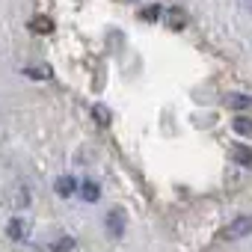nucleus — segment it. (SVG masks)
<instances>
[{
	"label": "nucleus",
	"instance_id": "nucleus-1",
	"mask_svg": "<svg viewBox=\"0 0 252 252\" xmlns=\"http://www.w3.org/2000/svg\"><path fill=\"white\" fill-rule=\"evenodd\" d=\"M246 234H252V217H237L217 234V240H240Z\"/></svg>",
	"mask_w": 252,
	"mask_h": 252
},
{
	"label": "nucleus",
	"instance_id": "nucleus-2",
	"mask_svg": "<svg viewBox=\"0 0 252 252\" xmlns=\"http://www.w3.org/2000/svg\"><path fill=\"white\" fill-rule=\"evenodd\" d=\"M125 225H128V214H125L122 208H113L107 214V234L110 237H122L125 234Z\"/></svg>",
	"mask_w": 252,
	"mask_h": 252
},
{
	"label": "nucleus",
	"instance_id": "nucleus-3",
	"mask_svg": "<svg viewBox=\"0 0 252 252\" xmlns=\"http://www.w3.org/2000/svg\"><path fill=\"white\" fill-rule=\"evenodd\" d=\"M187 21H190V15H187L181 6L166 9V27H169V30H184V27H187Z\"/></svg>",
	"mask_w": 252,
	"mask_h": 252
},
{
	"label": "nucleus",
	"instance_id": "nucleus-4",
	"mask_svg": "<svg viewBox=\"0 0 252 252\" xmlns=\"http://www.w3.org/2000/svg\"><path fill=\"white\" fill-rule=\"evenodd\" d=\"M54 68L48 63H33V65H24V77H33V80H51Z\"/></svg>",
	"mask_w": 252,
	"mask_h": 252
},
{
	"label": "nucleus",
	"instance_id": "nucleus-5",
	"mask_svg": "<svg viewBox=\"0 0 252 252\" xmlns=\"http://www.w3.org/2000/svg\"><path fill=\"white\" fill-rule=\"evenodd\" d=\"M30 33L48 36V33H54V21H51L48 15H33V18H30Z\"/></svg>",
	"mask_w": 252,
	"mask_h": 252
},
{
	"label": "nucleus",
	"instance_id": "nucleus-6",
	"mask_svg": "<svg viewBox=\"0 0 252 252\" xmlns=\"http://www.w3.org/2000/svg\"><path fill=\"white\" fill-rule=\"evenodd\" d=\"M231 131L240 134V137H246V140H252V119H249V116H234Z\"/></svg>",
	"mask_w": 252,
	"mask_h": 252
},
{
	"label": "nucleus",
	"instance_id": "nucleus-7",
	"mask_svg": "<svg viewBox=\"0 0 252 252\" xmlns=\"http://www.w3.org/2000/svg\"><path fill=\"white\" fill-rule=\"evenodd\" d=\"M6 234H9L12 240H24V237H27V222H24L21 217L9 220V225H6Z\"/></svg>",
	"mask_w": 252,
	"mask_h": 252
},
{
	"label": "nucleus",
	"instance_id": "nucleus-8",
	"mask_svg": "<svg viewBox=\"0 0 252 252\" xmlns=\"http://www.w3.org/2000/svg\"><path fill=\"white\" fill-rule=\"evenodd\" d=\"M222 104H225L228 110H243V107H252V98H249V95H234V92H231V95L222 98Z\"/></svg>",
	"mask_w": 252,
	"mask_h": 252
},
{
	"label": "nucleus",
	"instance_id": "nucleus-9",
	"mask_svg": "<svg viewBox=\"0 0 252 252\" xmlns=\"http://www.w3.org/2000/svg\"><path fill=\"white\" fill-rule=\"evenodd\" d=\"M54 190H57L60 196H71V193L77 190V181H74L71 175H63V178H57V184H54Z\"/></svg>",
	"mask_w": 252,
	"mask_h": 252
},
{
	"label": "nucleus",
	"instance_id": "nucleus-10",
	"mask_svg": "<svg viewBox=\"0 0 252 252\" xmlns=\"http://www.w3.org/2000/svg\"><path fill=\"white\" fill-rule=\"evenodd\" d=\"M231 158H234L240 166H252V149H249V146H234V149H231Z\"/></svg>",
	"mask_w": 252,
	"mask_h": 252
},
{
	"label": "nucleus",
	"instance_id": "nucleus-11",
	"mask_svg": "<svg viewBox=\"0 0 252 252\" xmlns=\"http://www.w3.org/2000/svg\"><path fill=\"white\" fill-rule=\"evenodd\" d=\"M80 193H83V199H86V202H95V199L101 196V187H98L95 181H83V187H80Z\"/></svg>",
	"mask_w": 252,
	"mask_h": 252
},
{
	"label": "nucleus",
	"instance_id": "nucleus-12",
	"mask_svg": "<svg viewBox=\"0 0 252 252\" xmlns=\"http://www.w3.org/2000/svg\"><path fill=\"white\" fill-rule=\"evenodd\" d=\"M92 116H95V122H98V125H104V128H107V125H110V110H107L104 104H95Z\"/></svg>",
	"mask_w": 252,
	"mask_h": 252
},
{
	"label": "nucleus",
	"instance_id": "nucleus-13",
	"mask_svg": "<svg viewBox=\"0 0 252 252\" xmlns=\"http://www.w3.org/2000/svg\"><path fill=\"white\" fill-rule=\"evenodd\" d=\"M158 15H160V6H149V9H143V12H140V18H143V21H158Z\"/></svg>",
	"mask_w": 252,
	"mask_h": 252
},
{
	"label": "nucleus",
	"instance_id": "nucleus-14",
	"mask_svg": "<svg viewBox=\"0 0 252 252\" xmlns=\"http://www.w3.org/2000/svg\"><path fill=\"white\" fill-rule=\"evenodd\" d=\"M249 6H252V3H249Z\"/></svg>",
	"mask_w": 252,
	"mask_h": 252
}]
</instances>
